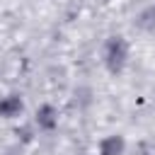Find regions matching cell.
I'll return each mask as SVG.
<instances>
[{
  "instance_id": "6da1fadb",
  "label": "cell",
  "mask_w": 155,
  "mask_h": 155,
  "mask_svg": "<svg viewBox=\"0 0 155 155\" xmlns=\"http://www.w3.org/2000/svg\"><path fill=\"white\" fill-rule=\"evenodd\" d=\"M124 63H126V44L121 39H114L107 48V65L111 70H121Z\"/></svg>"
},
{
  "instance_id": "7a4b0ae2",
  "label": "cell",
  "mask_w": 155,
  "mask_h": 155,
  "mask_svg": "<svg viewBox=\"0 0 155 155\" xmlns=\"http://www.w3.org/2000/svg\"><path fill=\"white\" fill-rule=\"evenodd\" d=\"M19 109H22V102H19V99H12V104H7V102H5V104H0V111H2L5 116H12V114H17Z\"/></svg>"
},
{
  "instance_id": "3957f363",
  "label": "cell",
  "mask_w": 155,
  "mask_h": 155,
  "mask_svg": "<svg viewBox=\"0 0 155 155\" xmlns=\"http://www.w3.org/2000/svg\"><path fill=\"white\" fill-rule=\"evenodd\" d=\"M51 114H53V111H51L48 107H44V109L36 114V116H39V124H44V126H53V119H51Z\"/></svg>"
}]
</instances>
